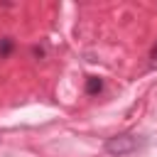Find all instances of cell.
Instances as JSON below:
<instances>
[{"label": "cell", "instance_id": "6da1fadb", "mask_svg": "<svg viewBox=\"0 0 157 157\" xmlns=\"http://www.w3.org/2000/svg\"><path fill=\"white\" fill-rule=\"evenodd\" d=\"M137 145H140L137 135H132V132H123V135H113V137L105 140V152H108V155H115V157H123V155L135 152Z\"/></svg>", "mask_w": 157, "mask_h": 157}, {"label": "cell", "instance_id": "7a4b0ae2", "mask_svg": "<svg viewBox=\"0 0 157 157\" xmlns=\"http://www.w3.org/2000/svg\"><path fill=\"white\" fill-rule=\"evenodd\" d=\"M101 91H103V78L88 76V78H86V93H88V96H98Z\"/></svg>", "mask_w": 157, "mask_h": 157}, {"label": "cell", "instance_id": "3957f363", "mask_svg": "<svg viewBox=\"0 0 157 157\" xmlns=\"http://www.w3.org/2000/svg\"><path fill=\"white\" fill-rule=\"evenodd\" d=\"M10 52H12V39L10 37H2L0 39V56H7Z\"/></svg>", "mask_w": 157, "mask_h": 157}, {"label": "cell", "instance_id": "277c9868", "mask_svg": "<svg viewBox=\"0 0 157 157\" xmlns=\"http://www.w3.org/2000/svg\"><path fill=\"white\" fill-rule=\"evenodd\" d=\"M150 66L152 69H157V44L152 47V52H150Z\"/></svg>", "mask_w": 157, "mask_h": 157}]
</instances>
